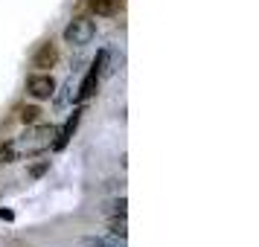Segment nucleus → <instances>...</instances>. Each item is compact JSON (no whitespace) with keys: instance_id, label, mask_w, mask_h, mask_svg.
Masks as SVG:
<instances>
[{"instance_id":"obj_9","label":"nucleus","mask_w":259,"mask_h":247,"mask_svg":"<svg viewBox=\"0 0 259 247\" xmlns=\"http://www.w3.org/2000/svg\"><path fill=\"white\" fill-rule=\"evenodd\" d=\"M119 3L122 0H91V6H94L96 15H114L119 9Z\"/></svg>"},{"instance_id":"obj_3","label":"nucleus","mask_w":259,"mask_h":247,"mask_svg":"<svg viewBox=\"0 0 259 247\" xmlns=\"http://www.w3.org/2000/svg\"><path fill=\"white\" fill-rule=\"evenodd\" d=\"M105 59H108V50H102L99 56H96L94 67L88 70V76L82 79L79 84V93H76V102H88L91 96L96 93V87H99V79H102V67H105Z\"/></svg>"},{"instance_id":"obj_8","label":"nucleus","mask_w":259,"mask_h":247,"mask_svg":"<svg viewBox=\"0 0 259 247\" xmlns=\"http://www.w3.org/2000/svg\"><path fill=\"white\" fill-rule=\"evenodd\" d=\"M82 247H125V244L117 241V238H105V235H84Z\"/></svg>"},{"instance_id":"obj_6","label":"nucleus","mask_w":259,"mask_h":247,"mask_svg":"<svg viewBox=\"0 0 259 247\" xmlns=\"http://www.w3.org/2000/svg\"><path fill=\"white\" fill-rule=\"evenodd\" d=\"M79 117H82V111H73V117L61 125L59 131H56V140H53V149L56 152H61L67 142H70V137H73V131H76V125H79Z\"/></svg>"},{"instance_id":"obj_13","label":"nucleus","mask_w":259,"mask_h":247,"mask_svg":"<svg viewBox=\"0 0 259 247\" xmlns=\"http://www.w3.org/2000/svg\"><path fill=\"white\" fill-rule=\"evenodd\" d=\"M50 169V160H41V163H32L29 166V177H41L44 172Z\"/></svg>"},{"instance_id":"obj_4","label":"nucleus","mask_w":259,"mask_h":247,"mask_svg":"<svg viewBox=\"0 0 259 247\" xmlns=\"http://www.w3.org/2000/svg\"><path fill=\"white\" fill-rule=\"evenodd\" d=\"M26 90L32 99H50V96H56V82L50 73H32L26 79Z\"/></svg>"},{"instance_id":"obj_10","label":"nucleus","mask_w":259,"mask_h":247,"mask_svg":"<svg viewBox=\"0 0 259 247\" xmlns=\"http://www.w3.org/2000/svg\"><path fill=\"white\" fill-rule=\"evenodd\" d=\"M108 230H111V235H114V238H119V241H125V238H128L125 218H111V221H108Z\"/></svg>"},{"instance_id":"obj_7","label":"nucleus","mask_w":259,"mask_h":247,"mask_svg":"<svg viewBox=\"0 0 259 247\" xmlns=\"http://www.w3.org/2000/svg\"><path fill=\"white\" fill-rule=\"evenodd\" d=\"M102 210H105L111 218H125V212H128V201L119 195V198H111V201H108Z\"/></svg>"},{"instance_id":"obj_2","label":"nucleus","mask_w":259,"mask_h":247,"mask_svg":"<svg viewBox=\"0 0 259 247\" xmlns=\"http://www.w3.org/2000/svg\"><path fill=\"white\" fill-rule=\"evenodd\" d=\"M96 38V24L91 18H73L70 24L64 26V41L70 44V47H88L91 41Z\"/></svg>"},{"instance_id":"obj_1","label":"nucleus","mask_w":259,"mask_h":247,"mask_svg":"<svg viewBox=\"0 0 259 247\" xmlns=\"http://www.w3.org/2000/svg\"><path fill=\"white\" fill-rule=\"evenodd\" d=\"M56 125L53 122H41V125H26V131L18 137V140L12 142L15 149H18V154L21 157H29V154H38V152H44V149H50L53 145V140H56Z\"/></svg>"},{"instance_id":"obj_5","label":"nucleus","mask_w":259,"mask_h":247,"mask_svg":"<svg viewBox=\"0 0 259 247\" xmlns=\"http://www.w3.org/2000/svg\"><path fill=\"white\" fill-rule=\"evenodd\" d=\"M56 61H59V47H56L53 41H47V44H41L38 53L32 56V67L44 73V70H53V67H56Z\"/></svg>"},{"instance_id":"obj_11","label":"nucleus","mask_w":259,"mask_h":247,"mask_svg":"<svg viewBox=\"0 0 259 247\" xmlns=\"http://www.w3.org/2000/svg\"><path fill=\"white\" fill-rule=\"evenodd\" d=\"M38 119H41V108H38V105L21 108V122H24V125H35Z\"/></svg>"},{"instance_id":"obj_14","label":"nucleus","mask_w":259,"mask_h":247,"mask_svg":"<svg viewBox=\"0 0 259 247\" xmlns=\"http://www.w3.org/2000/svg\"><path fill=\"white\" fill-rule=\"evenodd\" d=\"M0 218H3V221H12L15 212H12V210H0Z\"/></svg>"},{"instance_id":"obj_12","label":"nucleus","mask_w":259,"mask_h":247,"mask_svg":"<svg viewBox=\"0 0 259 247\" xmlns=\"http://www.w3.org/2000/svg\"><path fill=\"white\" fill-rule=\"evenodd\" d=\"M15 160H21V154H18V149H15L12 142L0 145V163H15Z\"/></svg>"}]
</instances>
